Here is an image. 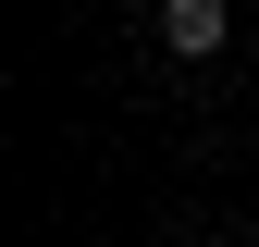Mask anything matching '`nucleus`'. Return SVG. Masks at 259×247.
I'll list each match as a JSON object with an SVG mask.
<instances>
[{
    "mask_svg": "<svg viewBox=\"0 0 259 247\" xmlns=\"http://www.w3.org/2000/svg\"><path fill=\"white\" fill-rule=\"evenodd\" d=\"M148 37L173 50V62H210L222 37H235V13H222V0H160V25H148Z\"/></svg>",
    "mask_w": 259,
    "mask_h": 247,
    "instance_id": "nucleus-1",
    "label": "nucleus"
},
{
    "mask_svg": "<svg viewBox=\"0 0 259 247\" xmlns=\"http://www.w3.org/2000/svg\"><path fill=\"white\" fill-rule=\"evenodd\" d=\"M173 247H210V235H173Z\"/></svg>",
    "mask_w": 259,
    "mask_h": 247,
    "instance_id": "nucleus-2",
    "label": "nucleus"
}]
</instances>
